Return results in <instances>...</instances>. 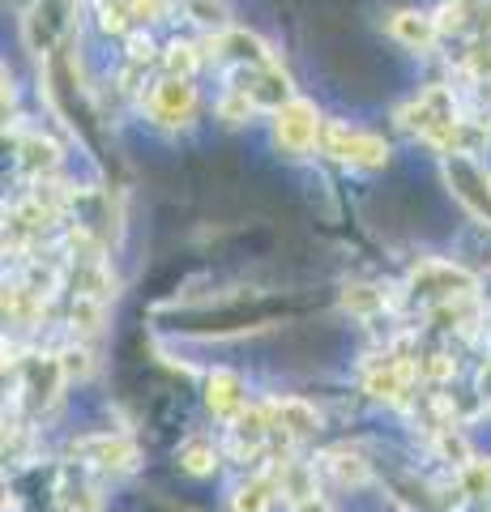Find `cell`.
Here are the masks:
<instances>
[{
    "mask_svg": "<svg viewBox=\"0 0 491 512\" xmlns=\"http://www.w3.org/2000/svg\"><path fill=\"white\" fill-rule=\"evenodd\" d=\"M457 99L449 86H427L419 90V99H410V107H402V124L410 133H419L427 146H436L440 154H449V141L457 133Z\"/></svg>",
    "mask_w": 491,
    "mask_h": 512,
    "instance_id": "obj_1",
    "label": "cell"
},
{
    "mask_svg": "<svg viewBox=\"0 0 491 512\" xmlns=\"http://www.w3.org/2000/svg\"><path fill=\"white\" fill-rule=\"evenodd\" d=\"M406 286H410V295H415L419 303H432V308H440V303L474 299V291H479V278L466 274L462 265L432 256V261H419L415 269H410Z\"/></svg>",
    "mask_w": 491,
    "mask_h": 512,
    "instance_id": "obj_2",
    "label": "cell"
},
{
    "mask_svg": "<svg viewBox=\"0 0 491 512\" xmlns=\"http://www.w3.org/2000/svg\"><path fill=\"white\" fill-rule=\"evenodd\" d=\"M321 146L329 158H338L346 167H359V171H380L389 163V146L380 141L376 133H363V128H351L342 120H329L325 133H321Z\"/></svg>",
    "mask_w": 491,
    "mask_h": 512,
    "instance_id": "obj_3",
    "label": "cell"
},
{
    "mask_svg": "<svg viewBox=\"0 0 491 512\" xmlns=\"http://www.w3.org/2000/svg\"><path fill=\"white\" fill-rule=\"evenodd\" d=\"M321 133H325V120L316 111V103L308 99H287L274 111V141L282 154H291V158L308 154L321 141Z\"/></svg>",
    "mask_w": 491,
    "mask_h": 512,
    "instance_id": "obj_4",
    "label": "cell"
},
{
    "mask_svg": "<svg viewBox=\"0 0 491 512\" xmlns=\"http://www.w3.org/2000/svg\"><path fill=\"white\" fill-rule=\"evenodd\" d=\"M146 116L158 128H180L197 116V86L193 77H176V73H163L146 94Z\"/></svg>",
    "mask_w": 491,
    "mask_h": 512,
    "instance_id": "obj_5",
    "label": "cell"
},
{
    "mask_svg": "<svg viewBox=\"0 0 491 512\" xmlns=\"http://www.w3.org/2000/svg\"><path fill=\"white\" fill-rule=\"evenodd\" d=\"M22 30H26V43L35 47L39 56L56 52L60 39L73 30V5L69 0H35L30 13L22 18Z\"/></svg>",
    "mask_w": 491,
    "mask_h": 512,
    "instance_id": "obj_6",
    "label": "cell"
},
{
    "mask_svg": "<svg viewBox=\"0 0 491 512\" xmlns=\"http://www.w3.org/2000/svg\"><path fill=\"white\" fill-rule=\"evenodd\" d=\"M445 175L453 184V197L462 201L470 214H479V218L491 214V180H487V171H483L479 158H474V154H449Z\"/></svg>",
    "mask_w": 491,
    "mask_h": 512,
    "instance_id": "obj_7",
    "label": "cell"
},
{
    "mask_svg": "<svg viewBox=\"0 0 491 512\" xmlns=\"http://www.w3.org/2000/svg\"><path fill=\"white\" fill-rule=\"evenodd\" d=\"M235 86H240L257 107H269V111H278L287 99H295V94H291V82H287V73H282V64H278V60H269V64H248V69H235Z\"/></svg>",
    "mask_w": 491,
    "mask_h": 512,
    "instance_id": "obj_8",
    "label": "cell"
},
{
    "mask_svg": "<svg viewBox=\"0 0 491 512\" xmlns=\"http://www.w3.org/2000/svg\"><path fill=\"white\" fill-rule=\"evenodd\" d=\"M419 376V363L410 359H398V355H385V363H376L368 380H363V389H368V397H376V402H406L410 397V384H415Z\"/></svg>",
    "mask_w": 491,
    "mask_h": 512,
    "instance_id": "obj_9",
    "label": "cell"
},
{
    "mask_svg": "<svg viewBox=\"0 0 491 512\" xmlns=\"http://www.w3.org/2000/svg\"><path fill=\"white\" fill-rule=\"evenodd\" d=\"M73 457H82L86 466L103 470V474H124L137 466V448L120 436H86L73 444Z\"/></svg>",
    "mask_w": 491,
    "mask_h": 512,
    "instance_id": "obj_10",
    "label": "cell"
},
{
    "mask_svg": "<svg viewBox=\"0 0 491 512\" xmlns=\"http://www.w3.org/2000/svg\"><path fill=\"white\" fill-rule=\"evenodd\" d=\"M210 56L214 60H231L235 69H248V64H269L274 52H269V43L248 35V30H218V39H210Z\"/></svg>",
    "mask_w": 491,
    "mask_h": 512,
    "instance_id": "obj_11",
    "label": "cell"
},
{
    "mask_svg": "<svg viewBox=\"0 0 491 512\" xmlns=\"http://www.w3.org/2000/svg\"><path fill=\"white\" fill-rule=\"evenodd\" d=\"M269 414H274V431H282L287 440H312L321 431V414L304 397H274Z\"/></svg>",
    "mask_w": 491,
    "mask_h": 512,
    "instance_id": "obj_12",
    "label": "cell"
},
{
    "mask_svg": "<svg viewBox=\"0 0 491 512\" xmlns=\"http://www.w3.org/2000/svg\"><path fill=\"white\" fill-rule=\"evenodd\" d=\"M22 393H26V402L35 406V410H47V406H56V397H60V384H65V367H60V359H30L22 363Z\"/></svg>",
    "mask_w": 491,
    "mask_h": 512,
    "instance_id": "obj_13",
    "label": "cell"
},
{
    "mask_svg": "<svg viewBox=\"0 0 491 512\" xmlns=\"http://www.w3.org/2000/svg\"><path fill=\"white\" fill-rule=\"evenodd\" d=\"M389 35L398 39L410 52H432V43L440 39V22L432 13H419V9H398L389 18Z\"/></svg>",
    "mask_w": 491,
    "mask_h": 512,
    "instance_id": "obj_14",
    "label": "cell"
},
{
    "mask_svg": "<svg viewBox=\"0 0 491 512\" xmlns=\"http://www.w3.org/2000/svg\"><path fill=\"white\" fill-rule=\"evenodd\" d=\"M269 431H274V414H269V406H244L231 419V448H235V457H244V453L252 457L265 444Z\"/></svg>",
    "mask_w": 491,
    "mask_h": 512,
    "instance_id": "obj_15",
    "label": "cell"
},
{
    "mask_svg": "<svg viewBox=\"0 0 491 512\" xmlns=\"http://www.w3.org/2000/svg\"><path fill=\"white\" fill-rule=\"evenodd\" d=\"M18 167L26 175H35V180H52L56 167H60V146L43 133H26L18 141Z\"/></svg>",
    "mask_w": 491,
    "mask_h": 512,
    "instance_id": "obj_16",
    "label": "cell"
},
{
    "mask_svg": "<svg viewBox=\"0 0 491 512\" xmlns=\"http://www.w3.org/2000/svg\"><path fill=\"white\" fill-rule=\"evenodd\" d=\"M205 406H210L218 419H235L244 410V380L235 372H214L205 380Z\"/></svg>",
    "mask_w": 491,
    "mask_h": 512,
    "instance_id": "obj_17",
    "label": "cell"
},
{
    "mask_svg": "<svg viewBox=\"0 0 491 512\" xmlns=\"http://www.w3.org/2000/svg\"><path fill=\"white\" fill-rule=\"evenodd\" d=\"M321 470H325V474H334L342 487H363V483L372 478L368 461H363L355 448H329V453L321 457Z\"/></svg>",
    "mask_w": 491,
    "mask_h": 512,
    "instance_id": "obj_18",
    "label": "cell"
},
{
    "mask_svg": "<svg viewBox=\"0 0 491 512\" xmlns=\"http://www.w3.org/2000/svg\"><path fill=\"white\" fill-rule=\"evenodd\" d=\"M278 474H257L231 495V512H269L274 508V495H278Z\"/></svg>",
    "mask_w": 491,
    "mask_h": 512,
    "instance_id": "obj_19",
    "label": "cell"
},
{
    "mask_svg": "<svg viewBox=\"0 0 491 512\" xmlns=\"http://www.w3.org/2000/svg\"><path fill=\"white\" fill-rule=\"evenodd\" d=\"M274 474H278V487H282V495H287L291 504H304V500L316 495V466H304V461H282Z\"/></svg>",
    "mask_w": 491,
    "mask_h": 512,
    "instance_id": "obj_20",
    "label": "cell"
},
{
    "mask_svg": "<svg viewBox=\"0 0 491 512\" xmlns=\"http://www.w3.org/2000/svg\"><path fill=\"white\" fill-rule=\"evenodd\" d=\"M73 286H77V295H94V299L107 303V299L116 295V274L103 261H77Z\"/></svg>",
    "mask_w": 491,
    "mask_h": 512,
    "instance_id": "obj_21",
    "label": "cell"
},
{
    "mask_svg": "<svg viewBox=\"0 0 491 512\" xmlns=\"http://www.w3.org/2000/svg\"><path fill=\"white\" fill-rule=\"evenodd\" d=\"M103 308H107V303H103V299H94V295H73L69 325H73L77 338H94V333L103 329Z\"/></svg>",
    "mask_w": 491,
    "mask_h": 512,
    "instance_id": "obj_22",
    "label": "cell"
},
{
    "mask_svg": "<svg viewBox=\"0 0 491 512\" xmlns=\"http://www.w3.org/2000/svg\"><path fill=\"white\" fill-rule=\"evenodd\" d=\"M342 303H346V312H355V316H376V312L389 308V295L372 282H351L342 291Z\"/></svg>",
    "mask_w": 491,
    "mask_h": 512,
    "instance_id": "obj_23",
    "label": "cell"
},
{
    "mask_svg": "<svg viewBox=\"0 0 491 512\" xmlns=\"http://www.w3.org/2000/svg\"><path fill=\"white\" fill-rule=\"evenodd\" d=\"M180 466L188 470V474H210L214 466H218V448L210 444V440H184V448H180Z\"/></svg>",
    "mask_w": 491,
    "mask_h": 512,
    "instance_id": "obj_24",
    "label": "cell"
},
{
    "mask_svg": "<svg viewBox=\"0 0 491 512\" xmlns=\"http://www.w3.org/2000/svg\"><path fill=\"white\" fill-rule=\"evenodd\" d=\"M60 512H103V500L90 483H60Z\"/></svg>",
    "mask_w": 491,
    "mask_h": 512,
    "instance_id": "obj_25",
    "label": "cell"
},
{
    "mask_svg": "<svg viewBox=\"0 0 491 512\" xmlns=\"http://www.w3.org/2000/svg\"><path fill=\"white\" fill-rule=\"evenodd\" d=\"M252 111H257V103H252L240 86H231L223 99H218V120H227V124H248Z\"/></svg>",
    "mask_w": 491,
    "mask_h": 512,
    "instance_id": "obj_26",
    "label": "cell"
},
{
    "mask_svg": "<svg viewBox=\"0 0 491 512\" xmlns=\"http://www.w3.org/2000/svg\"><path fill=\"white\" fill-rule=\"evenodd\" d=\"M184 13H188V18H193L197 26L227 30V5H223V0H184Z\"/></svg>",
    "mask_w": 491,
    "mask_h": 512,
    "instance_id": "obj_27",
    "label": "cell"
},
{
    "mask_svg": "<svg viewBox=\"0 0 491 512\" xmlns=\"http://www.w3.org/2000/svg\"><path fill=\"white\" fill-rule=\"evenodd\" d=\"M163 64H167V73H176V77H193V69L201 64V52L193 43H171Z\"/></svg>",
    "mask_w": 491,
    "mask_h": 512,
    "instance_id": "obj_28",
    "label": "cell"
},
{
    "mask_svg": "<svg viewBox=\"0 0 491 512\" xmlns=\"http://www.w3.org/2000/svg\"><path fill=\"white\" fill-rule=\"evenodd\" d=\"M56 359H60V367H65V380H86L94 372V355L86 346H65Z\"/></svg>",
    "mask_w": 491,
    "mask_h": 512,
    "instance_id": "obj_29",
    "label": "cell"
},
{
    "mask_svg": "<svg viewBox=\"0 0 491 512\" xmlns=\"http://www.w3.org/2000/svg\"><path fill=\"white\" fill-rule=\"evenodd\" d=\"M419 376H423V380H432V384H445V380L457 376V359L445 355V350H436V355H427V359L419 363Z\"/></svg>",
    "mask_w": 491,
    "mask_h": 512,
    "instance_id": "obj_30",
    "label": "cell"
},
{
    "mask_svg": "<svg viewBox=\"0 0 491 512\" xmlns=\"http://www.w3.org/2000/svg\"><path fill=\"white\" fill-rule=\"evenodd\" d=\"M462 487L470 495H491V461H470V466H462Z\"/></svg>",
    "mask_w": 491,
    "mask_h": 512,
    "instance_id": "obj_31",
    "label": "cell"
},
{
    "mask_svg": "<svg viewBox=\"0 0 491 512\" xmlns=\"http://www.w3.org/2000/svg\"><path fill=\"white\" fill-rule=\"evenodd\" d=\"M295 512H329V504H325V500H316V495H312V500L295 504Z\"/></svg>",
    "mask_w": 491,
    "mask_h": 512,
    "instance_id": "obj_32",
    "label": "cell"
}]
</instances>
